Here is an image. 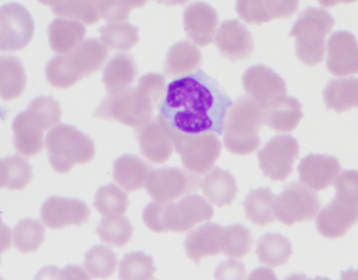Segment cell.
<instances>
[{
    "mask_svg": "<svg viewBox=\"0 0 358 280\" xmlns=\"http://www.w3.org/2000/svg\"><path fill=\"white\" fill-rule=\"evenodd\" d=\"M231 105L233 102L218 81L203 71H197L168 85L159 110L174 131L221 135Z\"/></svg>",
    "mask_w": 358,
    "mask_h": 280,
    "instance_id": "1",
    "label": "cell"
},
{
    "mask_svg": "<svg viewBox=\"0 0 358 280\" xmlns=\"http://www.w3.org/2000/svg\"><path fill=\"white\" fill-rule=\"evenodd\" d=\"M167 92L165 78L159 73L143 75L136 88L109 94L99 105L94 117L119 121L129 127L146 125L159 108Z\"/></svg>",
    "mask_w": 358,
    "mask_h": 280,
    "instance_id": "2",
    "label": "cell"
},
{
    "mask_svg": "<svg viewBox=\"0 0 358 280\" xmlns=\"http://www.w3.org/2000/svg\"><path fill=\"white\" fill-rule=\"evenodd\" d=\"M213 216L212 206L201 196L192 195L176 203L151 202L144 208L143 221L155 233H183Z\"/></svg>",
    "mask_w": 358,
    "mask_h": 280,
    "instance_id": "3",
    "label": "cell"
},
{
    "mask_svg": "<svg viewBox=\"0 0 358 280\" xmlns=\"http://www.w3.org/2000/svg\"><path fill=\"white\" fill-rule=\"evenodd\" d=\"M108 57V48L100 40L90 38L71 52L48 61L46 80L54 87L66 89L100 71Z\"/></svg>",
    "mask_w": 358,
    "mask_h": 280,
    "instance_id": "4",
    "label": "cell"
},
{
    "mask_svg": "<svg viewBox=\"0 0 358 280\" xmlns=\"http://www.w3.org/2000/svg\"><path fill=\"white\" fill-rule=\"evenodd\" d=\"M60 104L52 96H38L29 102L27 110L13 121L15 149L24 157H33L43 149V133L60 123Z\"/></svg>",
    "mask_w": 358,
    "mask_h": 280,
    "instance_id": "5",
    "label": "cell"
},
{
    "mask_svg": "<svg viewBox=\"0 0 358 280\" xmlns=\"http://www.w3.org/2000/svg\"><path fill=\"white\" fill-rule=\"evenodd\" d=\"M264 125V109L248 96H241L227 111L223 132L225 147L235 155H250L260 147L259 130Z\"/></svg>",
    "mask_w": 358,
    "mask_h": 280,
    "instance_id": "6",
    "label": "cell"
},
{
    "mask_svg": "<svg viewBox=\"0 0 358 280\" xmlns=\"http://www.w3.org/2000/svg\"><path fill=\"white\" fill-rule=\"evenodd\" d=\"M334 23V17L324 8L308 6L301 13L289 34L296 38V54L301 62L315 66L323 61L325 37Z\"/></svg>",
    "mask_w": 358,
    "mask_h": 280,
    "instance_id": "7",
    "label": "cell"
},
{
    "mask_svg": "<svg viewBox=\"0 0 358 280\" xmlns=\"http://www.w3.org/2000/svg\"><path fill=\"white\" fill-rule=\"evenodd\" d=\"M50 165L59 174H66L76 164L92 161L96 154L94 140L71 125L57 126L45 138Z\"/></svg>",
    "mask_w": 358,
    "mask_h": 280,
    "instance_id": "8",
    "label": "cell"
},
{
    "mask_svg": "<svg viewBox=\"0 0 358 280\" xmlns=\"http://www.w3.org/2000/svg\"><path fill=\"white\" fill-rule=\"evenodd\" d=\"M173 145L185 170L196 175L210 172L222 149L216 134H183L174 130Z\"/></svg>",
    "mask_w": 358,
    "mask_h": 280,
    "instance_id": "9",
    "label": "cell"
},
{
    "mask_svg": "<svg viewBox=\"0 0 358 280\" xmlns=\"http://www.w3.org/2000/svg\"><path fill=\"white\" fill-rule=\"evenodd\" d=\"M320 208L321 200L317 193L299 182L286 185L275 197V218L287 226L313 220Z\"/></svg>",
    "mask_w": 358,
    "mask_h": 280,
    "instance_id": "10",
    "label": "cell"
},
{
    "mask_svg": "<svg viewBox=\"0 0 358 280\" xmlns=\"http://www.w3.org/2000/svg\"><path fill=\"white\" fill-rule=\"evenodd\" d=\"M201 184L199 177L180 168L153 170L147 180L146 189L155 201L171 203L197 191Z\"/></svg>",
    "mask_w": 358,
    "mask_h": 280,
    "instance_id": "11",
    "label": "cell"
},
{
    "mask_svg": "<svg viewBox=\"0 0 358 280\" xmlns=\"http://www.w3.org/2000/svg\"><path fill=\"white\" fill-rule=\"evenodd\" d=\"M358 221V198L342 191L317 214V226L320 235L330 240L344 237Z\"/></svg>",
    "mask_w": 358,
    "mask_h": 280,
    "instance_id": "12",
    "label": "cell"
},
{
    "mask_svg": "<svg viewBox=\"0 0 358 280\" xmlns=\"http://www.w3.org/2000/svg\"><path fill=\"white\" fill-rule=\"evenodd\" d=\"M35 23L29 10L20 3L0 6V50L17 52L31 42Z\"/></svg>",
    "mask_w": 358,
    "mask_h": 280,
    "instance_id": "13",
    "label": "cell"
},
{
    "mask_svg": "<svg viewBox=\"0 0 358 280\" xmlns=\"http://www.w3.org/2000/svg\"><path fill=\"white\" fill-rule=\"evenodd\" d=\"M300 153L299 142L290 135L271 138L258 153L259 163L265 177L273 181H285Z\"/></svg>",
    "mask_w": 358,
    "mask_h": 280,
    "instance_id": "14",
    "label": "cell"
},
{
    "mask_svg": "<svg viewBox=\"0 0 358 280\" xmlns=\"http://www.w3.org/2000/svg\"><path fill=\"white\" fill-rule=\"evenodd\" d=\"M242 84L248 98L263 109L275 98L285 96V81L275 71L265 65H255L242 75Z\"/></svg>",
    "mask_w": 358,
    "mask_h": 280,
    "instance_id": "15",
    "label": "cell"
},
{
    "mask_svg": "<svg viewBox=\"0 0 358 280\" xmlns=\"http://www.w3.org/2000/svg\"><path fill=\"white\" fill-rule=\"evenodd\" d=\"M41 220L50 229L66 226H80L88 222L90 209L85 202L76 198L52 196L45 200L41 207Z\"/></svg>",
    "mask_w": 358,
    "mask_h": 280,
    "instance_id": "16",
    "label": "cell"
},
{
    "mask_svg": "<svg viewBox=\"0 0 358 280\" xmlns=\"http://www.w3.org/2000/svg\"><path fill=\"white\" fill-rule=\"evenodd\" d=\"M143 156L155 164L167 162L173 153V129L159 115L136 129Z\"/></svg>",
    "mask_w": 358,
    "mask_h": 280,
    "instance_id": "17",
    "label": "cell"
},
{
    "mask_svg": "<svg viewBox=\"0 0 358 280\" xmlns=\"http://www.w3.org/2000/svg\"><path fill=\"white\" fill-rule=\"evenodd\" d=\"M327 68L336 77L358 73L357 37L347 31H334L328 40Z\"/></svg>",
    "mask_w": 358,
    "mask_h": 280,
    "instance_id": "18",
    "label": "cell"
},
{
    "mask_svg": "<svg viewBox=\"0 0 358 280\" xmlns=\"http://www.w3.org/2000/svg\"><path fill=\"white\" fill-rule=\"evenodd\" d=\"M301 182L317 191H324L336 182L341 163L334 156L309 154L298 166Z\"/></svg>",
    "mask_w": 358,
    "mask_h": 280,
    "instance_id": "19",
    "label": "cell"
},
{
    "mask_svg": "<svg viewBox=\"0 0 358 280\" xmlns=\"http://www.w3.org/2000/svg\"><path fill=\"white\" fill-rule=\"evenodd\" d=\"M218 21L216 10L206 2H194L183 12L185 34L199 46H208L212 43Z\"/></svg>",
    "mask_w": 358,
    "mask_h": 280,
    "instance_id": "20",
    "label": "cell"
},
{
    "mask_svg": "<svg viewBox=\"0 0 358 280\" xmlns=\"http://www.w3.org/2000/svg\"><path fill=\"white\" fill-rule=\"evenodd\" d=\"M299 0H237L236 10L242 20L263 24L273 19L289 18L298 10Z\"/></svg>",
    "mask_w": 358,
    "mask_h": 280,
    "instance_id": "21",
    "label": "cell"
},
{
    "mask_svg": "<svg viewBox=\"0 0 358 280\" xmlns=\"http://www.w3.org/2000/svg\"><path fill=\"white\" fill-rule=\"evenodd\" d=\"M215 44L220 54L231 61L246 60L255 48L252 34L238 20H227L221 24Z\"/></svg>",
    "mask_w": 358,
    "mask_h": 280,
    "instance_id": "22",
    "label": "cell"
},
{
    "mask_svg": "<svg viewBox=\"0 0 358 280\" xmlns=\"http://www.w3.org/2000/svg\"><path fill=\"white\" fill-rule=\"evenodd\" d=\"M224 227L217 223H206L185 237V250L187 258L199 265L202 258L218 256L222 252Z\"/></svg>",
    "mask_w": 358,
    "mask_h": 280,
    "instance_id": "23",
    "label": "cell"
},
{
    "mask_svg": "<svg viewBox=\"0 0 358 280\" xmlns=\"http://www.w3.org/2000/svg\"><path fill=\"white\" fill-rule=\"evenodd\" d=\"M153 168L142 158L123 155L113 163V179L125 191H140L146 185Z\"/></svg>",
    "mask_w": 358,
    "mask_h": 280,
    "instance_id": "24",
    "label": "cell"
},
{
    "mask_svg": "<svg viewBox=\"0 0 358 280\" xmlns=\"http://www.w3.org/2000/svg\"><path fill=\"white\" fill-rule=\"evenodd\" d=\"M302 117V105L290 96H280L265 108V124L277 132L294 131Z\"/></svg>",
    "mask_w": 358,
    "mask_h": 280,
    "instance_id": "25",
    "label": "cell"
},
{
    "mask_svg": "<svg viewBox=\"0 0 358 280\" xmlns=\"http://www.w3.org/2000/svg\"><path fill=\"white\" fill-rule=\"evenodd\" d=\"M204 197L218 207L231 205L238 193L237 182L229 170L213 168L201 181Z\"/></svg>",
    "mask_w": 358,
    "mask_h": 280,
    "instance_id": "26",
    "label": "cell"
},
{
    "mask_svg": "<svg viewBox=\"0 0 358 280\" xmlns=\"http://www.w3.org/2000/svg\"><path fill=\"white\" fill-rule=\"evenodd\" d=\"M48 34L52 52L67 54L83 42L86 29L80 21L57 18L48 25Z\"/></svg>",
    "mask_w": 358,
    "mask_h": 280,
    "instance_id": "27",
    "label": "cell"
},
{
    "mask_svg": "<svg viewBox=\"0 0 358 280\" xmlns=\"http://www.w3.org/2000/svg\"><path fill=\"white\" fill-rule=\"evenodd\" d=\"M201 62L199 48L191 42L181 41L168 50L164 68L168 77L181 78L196 73Z\"/></svg>",
    "mask_w": 358,
    "mask_h": 280,
    "instance_id": "28",
    "label": "cell"
},
{
    "mask_svg": "<svg viewBox=\"0 0 358 280\" xmlns=\"http://www.w3.org/2000/svg\"><path fill=\"white\" fill-rule=\"evenodd\" d=\"M138 75L136 62L130 54H117L104 68L102 81L108 94L127 89Z\"/></svg>",
    "mask_w": 358,
    "mask_h": 280,
    "instance_id": "29",
    "label": "cell"
},
{
    "mask_svg": "<svg viewBox=\"0 0 358 280\" xmlns=\"http://www.w3.org/2000/svg\"><path fill=\"white\" fill-rule=\"evenodd\" d=\"M27 86V75L20 59L0 54V98L4 102L18 98Z\"/></svg>",
    "mask_w": 358,
    "mask_h": 280,
    "instance_id": "30",
    "label": "cell"
},
{
    "mask_svg": "<svg viewBox=\"0 0 358 280\" xmlns=\"http://www.w3.org/2000/svg\"><path fill=\"white\" fill-rule=\"evenodd\" d=\"M275 193L269 187L252 189L243 202L245 216L258 226H266L275 221Z\"/></svg>",
    "mask_w": 358,
    "mask_h": 280,
    "instance_id": "31",
    "label": "cell"
},
{
    "mask_svg": "<svg viewBox=\"0 0 358 280\" xmlns=\"http://www.w3.org/2000/svg\"><path fill=\"white\" fill-rule=\"evenodd\" d=\"M323 96L327 108L336 112L358 108V79L331 80L324 89Z\"/></svg>",
    "mask_w": 358,
    "mask_h": 280,
    "instance_id": "32",
    "label": "cell"
},
{
    "mask_svg": "<svg viewBox=\"0 0 358 280\" xmlns=\"http://www.w3.org/2000/svg\"><path fill=\"white\" fill-rule=\"evenodd\" d=\"M292 254V243L280 233H266L257 243L256 256L259 262L273 268L285 265Z\"/></svg>",
    "mask_w": 358,
    "mask_h": 280,
    "instance_id": "33",
    "label": "cell"
},
{
    "mask_svg": "<svg viewBox=\"0 0 358 280\" xmlns=\"http://www.w3.org/2000/svg\"><path fill=\"white\" fill-rule=\"evenodd\" d=\"M33 168L24 158L18 155L0 159V189L22 191L33 177Z\"/></svg>",
    "mask_w": 358,
    "mask_h": 280,
    "instance_id": "34",
    "label": "cell"
},
{
    "mask_svg": "<svg viewBox=\"0 0 358 280\" xmlns=\"http://www.w3.org/2000/svg\"><path fill=\"white\" fill-rule=\"evenodd\" d=\"M101 42L113 50L127 52L138 44L140 40L138 29L130 23L110 22L99 29Z\"/></svg>",
    "mask_w": 358,
    "mask_h": 280,
    "instance_id": "35",
    "label": "cell"
},
{
    "mask_svg": "<svg viewBox=\"0 0 358 280\" xmlns=\"http://www.w3.org/2000/svg\"><path fill=\"white\" fill-rule=\"evenodd\" d=\"M134 228L124 216H104L99 223L96 233L101 241L113 247H124L129 243Z\"/></svg>",
    "mask_w": 358,
    "mask_h": 280,
    "instance_id": "36",
    "label": "cell"
},
{
    "mask_svg": "<svg viewBox=\"0 0 358 280\" xmlns=\"http://www.w3.org/2000/svg\"><path fill=\"white\" fill-rule=\"evenodd\" d=\"M128 205L127 193L113 183L101 186L94 197V208L103 216H124Z\"/></svg>",
    "mask_w": 358,
    "mask_h": 280,
    "instance_id": "37",
    "label": "cell"
},
{
    "mask_svg": "<svg viewBox=\"0 0 358 280\" xmlns=\"http://www.w3.org/2000/svg\"><path fill=\"white\" fill-rule=\"evenodd\" d=\"M117 266V253L109 248L98 245L86 252L84 267L92 279H109L115 274Z\"/></svg>",
    "mask_w": 358,
    "mask_h": 280,
    "instance_id": "38",
    "label": "cell"
},
{
    "mask_svg": "<svg viewBox=\"0 0 358 280\" xmlns=\"http://www.w3.org/2000/svg\"><path fill=\"white\" fill-rule=\"evenodd\" d=\"M13 235L16 249L21 253L27 254L39 249L45 240V229L39 221L24 219L15 226Z\"/></svg>",
    "mask_w": 358,
    "mask_h": 280,
    "instance_id": "39",
    "label": "cell"
},
{
    "mask_svg": "<svg viewBox=\"0 0 358 280\" xmlns=\"http://www.w3.org/2000/svg\"><path fill=\"white\" fill-rule=\"evenodd\" d=\"M157 268L153 258L142 251L125 254L119 269L120 280H151Z\"/></svg>",
    "mask_w": 358,
    "mask_h": 280,
    "instance_id": "40",
    "label": "cell"
},
{
    "mask_svg": "<svg viewBox=\"0 0 358 280\" xmlns=\"http://www.w3.org/2000/svg\"><path fill=\"white\" fill-rule=\"evenodd\" d=\"M252 247V231L241 224L224 227L222 253L229 258H245Z\"/></svg>",
    "mask_w": 358,
    "mask_h": 280,
    "instance_id": "41",
    "label": "cell"
},
{
    "mask_svg": "<svg viewBox=\"0 0 358 280\" xmlns=\"http://www.w3.org/2000/svg\"><path fill=\"white\" fill-rule=\"evenodd\" d=\"M52 10L57 16L77 19L87 25L94 24L100 20L98 10L90 0H59Z\"/></svg>",
    "mask_w": 358,
    "mask_h": 280,
    "instance_id": "42",
    "label": "cell"
},
{
    "mask_svg": "<svg viewBox=\"0 0 358 280\" xmlns=\"http://www.w3.org/2000/svg\"><path fill=\"white\" fill-rule=\"evenodd\" d=\"M34 280H92L86 271L77 265H67L60 269L56 266H46L40 269Z\"/></svg>",
    "mask_w": 358,
    "mask_h": 280,
    "instance_id": "43",
    "label": "cell"
},
{
    "mask_svg": "<svg viewBox=\"0 0 358 280\" xmlns=\"http://www.w3.org/2000/svg\"><path fill=\"white\" fill-rule=\"evenodd\" d=\"M96 8L100 18L108 22H123L129 18L131 8L122 0H90Z\"/></svg>",
    "mask_w": 358,
    "mask_h": 280,
    "instance_id": "44",
    "label": "cell"
},
{
    "mask_svg": "<svg viewBox=\"0 0 358 280\" xmlns=\"http://www.w3.org/2000/svg\"><path fill=\"white\" fill-rule=\"evenodd\" d=\"M214 277L215 280H245L246 268L238 260H225L217 267Z\"/></svg>",
    "mask_w": 358,
    "mask_h": 280,
    "instance_id": "45",
    "label": "cell"
},
{
    "mask_svg": "<svg viewBox=\"0 0 358 280\" xmlns=\"http://www.w3.org/2000/svg\"><path fill=\"white\" fill-rule=\"evenodd\" d=\"M10 246H12V239H10V227L4 224L0 216V254L10 249Z\"/></svg>",
    "mask_w": 358,
    "mask_h": 280,
    "instance_id": "46",
    "label": "cell"
},
{
    "mask_svg": "<svg viewBox=\"0 0 358 280\" xmlns=\"http://www.w3.org/2000/svg\"><path fill=\"white\" fill-rule=\"evenodd\" d=\"M248 280H279L273 270L268 268H257L250 273Z\"/></svg>",
    "mask_w": 358,
    "mask_h": 280,
    "instance_id": "47",
    "label": "cell"
},
{
    "mask_svg": "<svg viewBox=\"0 0 358 280\" xmlns=\"http://www.w3.org/2000/svg\"><path fill=\"white\" fill-rule=\"evenodd\" d=\"M357 0H319L320 3L325 8H334V6H338V3H351V2H355Z\"/></svg>",
    "mask_w": 358,
    "mask_h": 280,
    "instance_id": "48",
    "label": "cell"
},
{
    "mask_svg": "<svg viewBox=\"0 0 358 280\" xmlns=\"http://www.w3.org/2000/svg\"><path fill=\"white\" fill-rule=\"evenodd\" d=\"M340 280H358V269L350 268L341 273Z\"/></svg>",
    "mask_w": 358,
    "mask_h": 280,
    "instance_id": "49",
    "label": "cell"
},
{
    "mask_svg": "<svg viewBox=\"0 0 358 280\" xmlns=\"http://www.w3.org/2000/svg\"><path fill=\"white\" fill-rule=\"evenodd\" d=\"M284 280H331L328 277H317L315 279H308L305 274H300V273H294L290 274L289 277H286Z\"/></svg>",
    "mask_w": 358,
    "mask_h": 280,
    "instance_id": "50",
    "label": "cell"
},
{
    "mask_svg": "<svg viewBox=\"0 0 358 280\" xmlns=\"http://www.w3.org/2000/svg\"><path fill=\"white\" fill-rule=\"evenodd\" d=\"M130 8H143L149 0H122Z\"/></svg>",
    "mask_w": 358,
    "mask_h": 280,
    "instance_id": "51",
    "label": "cell"
},
{
    "mask_svg": "<svg viewBox=\"0 0 358 280\" xmlns=\"http://www.w3.org/2000/svg\"><path fill=\"white\" fill-rule=\"evenodd\" d=\"M157 3L164 4V6H181V4L187 3L189 0H155Z\"/></svg>",
    "mask_w": 358,
    "mask_h": 280,
    "instance_id": "52",
    "label": "cell"
},
{
    "mask_svg": "<svg viewBox=\"0 0 358 280\" xmlns=\"http://www.w3.org/2000/svg\"><path fill=\"white\" fill-rule=\"evenodd\" d=\"M38 1H39L40 3L43 4V6H50V8H52V6H55L58 3L59 0H38Z\"/></svg>",
    "mask_w": 358,
    "mask_h": 280,
    "instance_id": "53",
    "label": "cell"
},
{
    "mask_svg": "<svg viewBox=\"0 0 358 280\" xmlns=\"http://www.w3.org/2000/svg\"><path fill=\"white\" fill-rule=\"evenodd\" d=\"M0 115H1V117H4V111L1 110V109H0Z\"/></svg>",
    "mask_w": 358,
    "mask_h": 280,
    "instance_id": "54",
    "label": "cell"
},
{
    "mask_svg": "<svg viewBox=\"0 0 358 280\" xmlns=\"http://www.w3.org/2000/svg\"><path fill=\"white\" fill-rule=\"evenodd\" d=\"M0 280H4L3 277H0Z\"/></svg>",
    "mask_w": 358,
    "mask_h": 280,
    "instance_id": "55",
    "label": "cell"
},
{
    "mask_svg": "<svg viewBox=\"0 0 358 280\" xmlns=\"http://www.w3.org/2000/svg\"><path fill=\"white\" fill-rule=\"evenodd\" d=\"M0 263H1V262H0Z\"/></svg>",
    "mask_w": 358,
    "mask_h": 280,
    "instance_id": "56",
    "label": "cell"
}]
</instances>
